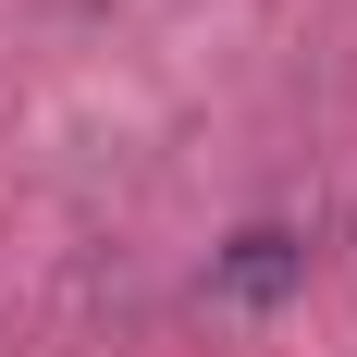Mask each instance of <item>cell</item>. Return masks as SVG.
Wrapping results in <instances>:
<instances>
[{
    "instance_id": "1",
    "label": "cell",
    "mask_w": 357,
    "mask_h": 357,
    "mask_svg": "<svg viewBox=\"0 0 357 357\" xmlns=\"http://www.w3.org/2000/svg\"><path fill=\"white\" fill-rule=\"evenodd\" d=\"M284 271H296V234H234V259H222V308H271L284 296Z\"/></svg>"
}]
</instances>
